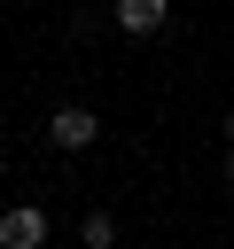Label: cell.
Masks as SVG:
<instances>
[{"label": "cell", "instance_id": "cell-1", "mask_svg": "<svg viewBox=\"0 0 234 249\" xmlns=\"http://www.w3.org/2000/svg\"><path fill=\"white\" fill-rule=\"evenodd\" d=\"M47 140H55L62 156H78V148H94V140H101V117L70 101V109H55V117H47Z\"/></svg>", "mask_w": 234, "mask_h": 249}, {"label": "cell", "instance_id": "cell-2", "mask_svg": "<svg viewBox=\"0 0 234 249\" xmlns=\"http://www.w3.org/2000/svg\"><path fill=\"white\" fill-rule=\"evenodd\" d=\"M39 241H47V210H39V202L0 210V249H39Z\"/></svg>", "mask_w": 234, "mask_h": 249}, {"label": "cell", "instance_id": "cell-3", "mask_svg": "<svg viewBox=\"0 0 234 249\" xmlns=\"http://www.w3.org/2000/svg\"><path fill=\"white\" fill-rule=\"evenodd\" d=\"M164 16H172V0H117V23H125L133 39H140V31H156Z\"/></svg>", "mask_w": 234, "mask_h": 249}, {"label": "cell", "instance_id": "cell-4", "mask_svg": "<svg viewBox=\"0 0 234 249\" xmlns=\"http://www.w3.org/2000/svg\"><path fill=\"white\" fill-rule=\"evenodd\" d=\"M78 241H86V249H109V241H117V218H109V210H86V218H78Z\"/></svg>", "mask_w": 234, "mask_h": 249}, {"label": "cell", "instance_id": "cell-5", "mask_svg": "<svg viewBox=\"0 0 234 249\" xmlns=\"http://www.w3.org/2000/svg\"><path fill=\"white\" fill-rule=\"evenodd\" d=\"M226 187H234V140H226Z\"/></svg>", "mask_w": 234, "mask_h": 249}]
</instances>
